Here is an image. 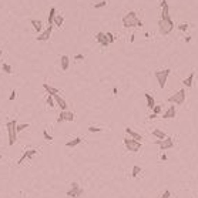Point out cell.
<instances>
[{"mask_svg":"<svg viewBox=\"0 0 198 198\" xmlns=\"http://www.w3.org/2000/svg\"><path fill=\"white\" fill-rule=\"evenodd\" d=\"M39 151L37 150H34V148H32V150H26L24 153H23V155H21L19 160H17V164L20 165V164H23L26 160H30V158H33L36 154H37Z\"/></svg>","mask_w":198,"mask_h":198,"instance_id":"obj_10","label":"cell"},{"mask_svg":"<svg viewBox=\"0 0 198 198\" xmlns=\"http://www.w3.org/2000/svg\"><path fill=\"white\" fill-rule=\"evenodd\" d=\"M84 194V188L79 185V182H71L70 190L67 191V197L69 198H80Z\"/></svg>","mask_w":198,"mask_h":198,"instance_id":"obj_7","label":"cell"},{"mask_svg":"<svg viewBox=\"0 0 198 198\" xmlns=\"http://www.w3.org/2000/svg\"><path fill=\"white\" fill-rule=\"evenodd\" d=\"M16 97H17L16 90H12V93H10V97H9V100H10V101H13V100L16 99Z\"/></svg>","mask_w":198,"mask_h":198,"instance_id":"obj_38","label":"cell"},{"mask_svg":"<svg viewBox=\"0 0 198 198\" xmlns=\"http://www.w3.org/2000/svg\"><path fill=\"white\" fill-rule=\"evenodd\" d=\"M50 95H51V94H50ZM53 99H54V103H56L58 107L62 108V111L67 110V107H69V106H67V101L63 99L62 95H60V94H53Z\"/></svg>","mask_w":198,"mask_h":198,"instance_id":"obj_12","label":"cell"},{"mask_svg":"<svg viewBox=\"0 0 198 198\" xmlns=\"http://www.w3.org/2000/svg\"><path fill=\"white\" fill-rule=\"evenodd\" d=\"M74 120H76L74 113L64 110V111H60V114H58L57 123H63V121H74Z\"/></svg>","mask_w":198,"mask_h":198,"instance_id":"obj_9","label":"cell"},{"mask_svg":"<svg viewBox=\"0 0 198 198\" xmlns=\"http://www.w3.org/2000/svg\"><path fill=\"white\" fill-rule=\"evenodd\" d=\"M2 70L6 73V74H13V70H12V66L7 64V63H4L3 66H2Z\"/></svg>","mask_w":198,"mask_h":198,"instance_id":"obj_28","label":"cell"},{"mask_svg":"<svg viewBox=\"0 0 198 198\" xmlns=\"http://www.w3.org/2000/svg\"><path fill=\"white\" fill-rule=\"evenodd\" d=\"M141 171H143V170H141V167H138V165H134V167H133V170H131V175H130V177H131V178L138 177V175L141 174Z\"/></svg>","mask_w":198,"mask_h":198,"instance_id":"obj_26","label":"cell"},{"mask_svg":"<svg viewBox=\"0 0 198 198\" xmlns=\"http://www.w3.org/2000/svg\"><path fill=\"white\" fill-rule=\"evenodd\" d=\"M148 118H150V120L157 118V114H154V113H151V114H150V116H148Z\"/></svg>","mask_w":198,"mask_h":198,"instance_id":"obj_40","label":"cell"},{"mask_svg":"<svg viewBox=\"0 0 198 198\" xmlns=\"http://www.w3.org/2000/svg\"><path fill=\"white\" fill-rule=\"evenodd\" d=\"M123 141H124V145H125L127 151H130V153H138L141 150V147H143V143H140V141H137V140H133L130 137H125Z\"/></svg>","mask_w":198,"mask_h":198,"instance_id":"obj_4","label":"cell"},{"mask_svg":"<svg viewBox=\"0 0 198 198\" xmlns=\"http://www.w3.org/2000/svg\"><path fill=\"white\" fill-rule=\"evenodd\" d=\"M194 77H195V73H191L187 79L182 80V86H185L187 88H190V87H192V83H194Z\"/></svg>","mask_w":198,"mask_h":198,"instance_id":"obj_21","label":"cell"},{"mask_svg":"<svg viewBox=\"0 0 198 198\" xmlns=\"http://www.w3.org/2000/svg\"><path fill=\"white\" fill-rule=\"evenodd\" d=\"M51 32H53V26H49L46 30H43L41 33L37 34V37H36V40L37 41H46V40H49L50 36H51Z\"/></svg>","mask_w":198,"mask_h":198,"instance_id":"obj_11","label":"cell"},{"mask_svg":"<svg viewBox=\"0 0 198 198\" xmlns=\"http://www.w3.org/2000/svg\"><path fill=\"white\" fill-rule=\"evenodd\" d=\"M175 116H177V108H175V106H170L167 110L164 111V114H163V118L165 120H170V118H175Z\"/></svg>","mask_w":198,"mask_h":198,"instance_id":"obj_14","label":"cell"},{"mask_svg":"<svg viewBox=\"0 0 198 198\" xmlns=\"http://www.w3.org/2000/svg\"><path fill=\"white\" fill-rule=\"evenodd\" d=\"M174 30V21L171 19H160L158 20V32H160L161 36H168L171 32Z\"/></svg>","mask_w":198,"mask_h":198,"instance_id":"obj_3","label":"cell"},{"mask_svg":"<svg viewBox=\"0 0 198 198\" xmlns=\"http://www.w3.org/2000/svg\"><path fill=\"white\" fill-rule=\"evenodd\" d=\"M106 36H107L108 41H110V44H111V43H114V41H116V37H114V34H113V33H110V32H107V33H106Z\"/></svg>","mask_w":198,"mask_h":198,"instance_id":"obj_32","label":"cell"},{"mask_svg":"<svg viewBox=\"0 0 198 198\" xmlns=\"http://www.w3.org/2000/svg\"><path fill=\"white\" fill-rule=\"evenodd\" d=\"M125 134H127V137H130V138H133V140H137V141H143V137H141V134H138L137 131H134L133 128L127 127L125 128Z\"/></svg>","mask_w":198,"mask_h":198,"instance_id":"obj_16","label":"cell"},{"mask_svg":"<svg viewBox=\"0 0 198 198\" xmlns=\"http://www.w3.org/2000/svg\"><path fill=\"white\" fill-rule=\"evenodd\" d=\"M60 66H62V70L63 71H67L69 70V66H70V58H69V56H62V58H60Z\"/></svg>","mask_w":198,"mask_h":198,"instance_id":"obj_17","label":"cell"},{"mask_svg":"<svg viewBox=\"0 0 198 198\" xmlns=\"http://www.w3.org/2000/svg\"><path fill=\"white\" fill-rule=\"evenodd\" d=\"M161 19H164V20H167V19H171L170 17V6L168 3H167V0H163L161 2Z\"/></svg>","mask_w":198,"mask_h":198,"instance_id":"obj_15","label":"cell"},{"mask_svg":"<svg viewBox=\"0 0 198 198\" xmlns=\"http://www.w3.org/2000/svg\"><path fill=\"white\" fill-rule=\"evenodd\" d=\"M95 41H97L99 44H101L103 47H107V46L110 44L107 36H106V33H103V32H99V33L95 34Z\"/></svg>","mask_w":198,"mask_h":198,"instance_id":"obj_13","label":"cell"},{"mask_svg":"<svg viewBox=\"0 0 198 198\" xmlns=\"http://www.w3.org/2000/svg\"><path fill=\"white\" fill-rule=\"evenodd\" d=\"M63 23H64V17L62 14H56V17H54V26L56 27H62Z\"/></svg>","mask_w":198,"mask_h":198,"instance_id":"obj_25","label":"cell"},{"mask_svg":"<svg viewBox=\"0 0 198 198\" xmlns=\"http://www.w3.org/2000/svg\"><path fill=\"white\" fill-rule=\"evenodd\" d=\"M161 110H163V108H161V106H155V107L153 108V113H154V114H157V116H158V114H160V113H161Z\"/></svg>","mask_w":198,"mask_h":198,"instance_id":"obj_37","label":"cell"},{"mask_svg":"<svg viewBox=\"0 0 198 198\" xmlns=\"http://www.w3.org/2000/svg\"><path fill=\"white\" fill-rule=\"evenodd\" d=\"M46 104H47V106H49L50 108L51 107H54V99H53V95H50V94H47V99H46Z\"/></svg>","mask_w":198,"mask_h":198,"instance_id":"obj_29","label":"cell"},{"mask_svg":"<svg viewBox=\"0 0 198 198\" xmlns=\"http://www.w3.org/2000/svg\"><path fill=\"white\" fill-rule=\"evenodd\" d=\"M117 93H118V90H117V87H114L113 88V94H117Z\"/></svg>","mask_w":198,"mask_h":198,"instance_id":"obj_42","label":"cell"},{"mask_svg":"<svg viewBox=\"0 0 198 198\" xmlns=\"http://www.w3.org/2000/svg\"><path fill=\"white\" fill-rule=\"evenodd\" d=\"M153 137H155L157 140H164V138H167V134H165L163 130H160V128H154L153 130Z\"/></svg>","mask_w":198,"mask_h":198,"instance_id":"obj_22","label":"cell"},{"mask_svg":"<svg viewBox=\"0 0 198 198\" xmlns=\"http://www.w3.org/2000/svg\"><path fill=\"white\" fill-rule=\"evenodd\" d=\"M123 26L124 27H127V29H130V27H143V21L138 19V16H137L136 12H128L125 13V16L123 17Z\"/></svg>","mask_w":198,"mask_h":198,"instance_id":"obj_1","label":"cell"},{"mask_svg":"<svg viewBox=\"0 0 198 198\" xmlns=\"http://www.w3.org/2000/svg\"><path fill=\"white\" fill-rule=\"evenodd\" d=\"M17 121L16 120H10L7 124H6V128H7V134H9V145L12 147V145L16 144L17 141Z\"/></svg>","mask_w":198,"mask_h":198,"instance_id":"obj_2","label":"cell"},{"mask_svg":"<svg viewBox=\"0 0 198 198\" xmlns=\"http://www.w3.org/2000/svg\"><path fill=\"white\" fill-rule=\"evenodd\" d=\"M185 99H187V93L184 88H180V90L175 93V94H173L171 97L168 99V101L171 104H177V106H182V104L185 103Z\"/></svg>","mask_w":198,"mask_h":198,"instance_id":"obj_6","label":"cell"},{"mask_svg":"<svg viewBox=\"0 0 198 198\" xmlns=\"http://www.w3.org/2000/svg\"><path fill=\"white\" fill-rule=\"evenodd\" d=\"M170 197H171V191H170V190H165L160 198H170Z\"/></svg>","mask_w":198,"mask_h":198,"instance_id":"obj_36","label":"cell"},{"mask_svg":"<svg viewBox=\"0 0 198 198\" xmlns=\"http://www.w3.org/2000/svg\"><path fill=\"white\" fill-rule=\"evenodd\" d=\"M43 138H44L46 141H53V137L50 136V134H49V133H47V131H46V130H44V131H43Z\"/></svg>","mask_w":198,"mask_h":198,"instance_id":"obj_33","label":"cell"},{"mask_svg":"<svg viewBox=\"0 0 198 198\" xmlns=\"http://www.w3.org/2000/svg\"><path fill=\"white\" fill-rule=\"evenodd\" d=\"M178 30H180V32H187V30H188V24H187V23H181V24L178 26Z\"/></svg>","mask_w":198,"mask_h":198,"instance_id":"obj_34","label":"cell"},{"mask_svg":"<svg viewBox=\"0 0 198 198\" xmlns=\"http://www.w3.org/2000/svg\"><path fill=\"white\" fill-rule=\"evenodd\" d=\"M30 127V124L29 123H23V124H17V127H16V130H17V133H21V131H24V130H27V128Z\"/></svg>","mask_w":198,"mask_h":198,"instance_id":"obj_27","label":"cell"},{"mask_svg":"<svg viewBox=\"0 0 198 198\" xmlns=\"http://www.w3.org/2000/svg\"><path fill=\"white\" fill-rule=\"evenodd\" d=\"M184 40H185V43H190V41H191V36H187Z\"/></svg>","mask_w":198,"mask_h":198,"instance_id":"obj_41","label":"cell"},{"mask_svg":"<svg viewBox=\"0 0 198 198\" xmlns=\"http://www.w3.org/2000/svg\"><path fill=\"white\" fill-rule=\"evenodd\" d=\"M107 6V0H101V2H99V3L93 4V7L94 9H101V7H106Z\"/></svg>","mask_w":198,"mask_h":198,"instance_id":"obj_30","label":"cell"},{"mask_svg":"<svg viewBox=\"0 0 198 198\" xmlns=\"http://www.w3.org/2000/svg\"><path fill=\"white\" fill-rule=\"evenodd\" d=\"M144 97H145V100H147V107H148L150 110H153V108L155 107V100H154V97L150 94V93H145Z\"/></svg>","mask_w":198,"mask_h":198,"instance_id":"obj_19","label":"cell"},{"mask_svg":"<svg viewBox=\"0 0 198 198\" xmlns=\"http://www.w3.org/2000/svg\"><path fill=\"white\" fill-rule=\"evenodd\" d=\"M81 141H83L81 137H76V138H73L71 141H67V143H66V147H67V148H73V147H76V145L81 144Z\"/></svg>","mask_w":198,"mask_h":198,"instance_id":"obj_23","label":"cell"},{"mask_svg":"<svg viewBox=\"0 0 198 198\" xmlns=\"http://www.w3.org/2000/svg\"><path fill=\"white\" fill-rule=\"evenodd\" d=\"M2 56H3V50L0 49V57H2Z\"/></svg>","mask_w":198,"mask_h":198,"instance_id":"obj_43","label":"cell"},{"mask_svg":"<svg viewBox=\"0 0 198 198\" xmlns=\"http://www.w3.org/2000/svg\"><path fill=\"white\" fill-rule=\"evenodd\" d=\"M84 58H86V57H84V54H76V56H74L76 62H83Z\"/></svg>","mask_w":198,"mask_h":198,"instance_id":"obj_35","label":"cell"},{"mask_svg":"<svg viewBox=\"0 0 198 198\" xmlns=\"http://www.w3.org/2000/svg\"><path fill=\"white\" fill-rule=\"evenodd\" d=\"M170 73H171V70H170V69L157 70L155 73H154V77H155V80L158 81V86H160V88H164V87H165V84H167V80H168Z\"/></svg>","mask_w":198,"mask_h":198,"instance_id":"obj_5","label":"cell"},{"mask_svg":"<svg viewBox=\"0 0 198 198\" xmlns=\"http://www.w3.org/2000/svg\"><path fill=\"white\" fill-rule=\"evenodd\" d=\"M56 7H51L50 9V13H49V26H54V17H56Z\"/></svg>","mask_w":198,"mask_h":198,"instance_id":"obj_24","label":"cell"},{"mask_svg":"<svg viewBox=\"0 0 198 198\" xmlns=\"http://www.w3.org/2000/svg\"><path fill=\"white\" fill-rule=\"evenodd\" d=\"M43 88H44L46 90V93H47V94H58V93H60V90H58V88H56V87H53V86H50V84H47V83H44V84H43Z\"/></svg>","mask_w":198,"mask_h":198,"instance_id":"obj_18","label":"cell"},{"mask_svg":"<svg viewBox=\"0 0 198 198\" xmlns=\"http://www.w3.org/2000/svg\"><path fill=\"white\" fill-rule=\"evenodd\" d=\"M90 133H100V131H103L104 128H100V127H95V125H90V127L87 128Z\"/></svg>","mask_w":198,"mask_h":198,"instance_id":"obj_31","label":"cell"},{"mask_svg":"<svg viewBox=\"0 0 198 198\" xmlns=\"http://www.w3.org/2000/svg\"><path fill=\"white\" fill-rule=\"evenodd\" d=\"M30 24L33 26V29L36 30L37 33H41V32H43V23H41V20L33 19V20H30Z\"/></svg>","mask_w":198,"mask_h":198,"instance_id":"obj_20","label":"cell"},{"mask_svg":"<svg viewBox=\"0 0 198 198\" xmlns=\"http://www.w3.org/2000/svg\"><path fill=\"white\" fill-rule=\"evenodd\" d=\"M154 143L158 145V148H160L161 151L171 150L174 147V140L171 138V137H167V138H164V140H157V141H154Z\"/></svg>","mask_w":198,"mask_h":198,"instance_id":"obj_8","label":"cell"},{"mask_svg":"<svg viewBox=\"0 0 198 198\" xmlns=\"http://www.w3.org/2000/svg\"><path fill=\"white\" fill-rule=\"evenodd\" d=\"M168 157H167V154H161V161H167Z\"/></svg>","mask_w":198,"mask_h":198,"instance_id":"obj_39","label":"cell"}]
</instances>
